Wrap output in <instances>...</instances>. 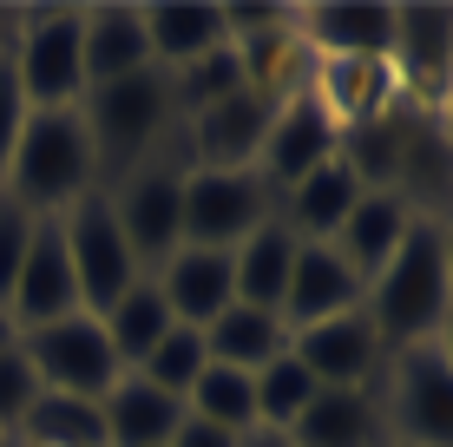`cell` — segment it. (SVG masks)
Segmentation results:
<instances>
[{"label": "cell", "instance_id": "277c9868", "mask_svg": "<svg viewBox=\"0 0 453 447\" xmlns=\"http://www.w3.org/2000/svg\"><path fill=\"white\" fill-rule=\"evenodd\" d=\"M7 80L20 86L27 112H73L86 99L80 7H20L7 27Z\"/></svg>", "mask_w": 453, "mask_h": 447}, {"label": "cell", "instance_id": "7c38bea8", "mask_svg": "<svg viewBox=\"0 0 453 447\" xmlns=\"http://www.w3.org/2000/svg\"><path fill=\"white\" fill-rule=\"evenodd\" d=\"M80 276H73V257H66V237H59V218H34V243L20 257V276H13V297H7V316L13 329H46L59 316H80Z\"/></svg>", "mask_w": 453, "mask_h": 447}, {"label": "cell", "instance_id": "ac0fdd59", "mask_svg": "<svg viewBox=\"0 0 453 447\" xmlns=\"http://www.w3.org/2000/svg\"><path fill=\"white\" fill-rule=\"evenodd\" d=\"M145 13V40H151V66L158 73H178L191 66V59L217 53V46H230V27H224V7H204V0H151Z\"/></svg>", "mask_w": 453, "mask_h": 447}, {"label": "cell", "instance_id": "1f68e13d", "mask_svg": "<svg viewBox=\"0 0 453 447\" xmlns=\"http://www.w3.org/2000/svg\"><path fill=\"white\" fill-rule=\"evenodd\" d=\"M34 243V211H20L7 191H0V310L13 297V276H20V257Z\"/></svg>", "mask_w": 453, "mask_h": 447}, {"label": "cell", "instance_id": "603a6c76", "mask_svg": "<svg viewBox=\"0 0 453 447\" xmlns=\"http://www.w3.org/2000/svg\"><path fill=\"white\" fill-rule=\"evenodd\" d=\"M296 230L289 224H263L250 230V237L230 250V270H237V303H250V310H276L283 316V289H289V264H296Z\"/></svg>", "mask_w": 453, "mask_h": 447}, {"label": "cell", "instance_id": "9a60e30c", "mask_svg": "<svg viewBox=\"0 0 453 447\" xmlns=\"http://www.w3.org/2000/svg\"><path fill=\"white\" fill-rule=\"evenodd\" d=\"M362 297H368V283L342 264L329 243H296L289 289H283V322H289V335L309 329V322H329V316L362 310Z\"/></svg>", "mask_w": 453, "mask_h": 447}, {"label": "cell", "instance_id": "f35d334b", "mask_svg": "<svg viewBox=\"0 0 453 447\" xmlns=\"http://www.w3.org/2000/svg\"><path fill=\"white\" fill-rule=\"evenodd\" d=\"M441 237H447V283H453V218L441 224Z\"/></svg>", "mask_w": 453, "mask_h": 447}, {"label": "cell", "instance_id": "83f0119b", "mask_svg": "<svg viewBox=\"0 0 453 447\" xmlns=\"http://www.w3.org/2000/svg\"><path fill=\"white\" fill-rule=\"evenodd\" d=\"M165 80H171V112H178V126H184L191 112H204V105L243 92V59H237V46H217V53L191 59V66H178V73H165Z\"/></svg>", "mask_w": 453, "mask_h": 447}, {"label": "cell", "instance_id": "8992f818", "mask_svg": "<svg viewBox=\"0 0 453 447\" xmlns=\"http://www.w3.org/2000/svg\"><path fill=\"white\" fill-rule=\"evenodd\" d=\"M105 197H112V218L125 230V243H132L138 270H158L171 250H184V158H145L132 165L119 184H105Z\"/></svg>", "mask_w": 453, "mask_h": 447}, {"label": "cell", "instance_id": "7a4b0ae2", "mask_svg": "<svg viewBox=\"0 0 453 447\" xmlns=\"http://www.w3.org/2000/svg\"><path fill=\"white\" fill-rule=\"evenodd\" d=\"M0 191L20 211H34V218H59L86 191H99V158H92L80 105L73 112H27V132L13 145V165L0 178Z\"/></svg>", "mask_w": 453, "mask_h": 447}, {"label": "cell", "instance_id": "8d00e7d4", "mask_svg": "<svg viewBox=\"0 0 453 447\" xmlns=\"http://www.w3.org/2000/svg\"><path fill=\"white\" fill-rule=\"evenodd\" d=\"M13 343H20V329H13V316H7V310H0V356H7V349H13Z\"/></svg>", "mask_w": 453, "mask_h": 447}, {"label": "cell", "instance_id": "d590c367", "mask_svg": "<svg viewBox=\"0 0 453 447\" xmlns=\"http://www.w3.org/2000/svg\"><path fill=\"white\" fill-rule=\"evenodd\" d=\"M237 447H289V435H270V428H257V435H243Z\"/></svg>", "mask_w": 453, "mask_h": 447}, {"label": "cell", "instance_id": "ffe728a7", "mask_svg": "<svg viewBox=\"0 0 453 447\" xmlns=\"http://www.w3.org/2000/svg\"><path fill=\"white\" fill-rule=\"evenodd\" d=\"M289 447H388L374 389H316L289 428Z\"/></svg>", "mask_w": 453, "mask_h": 447}, {"label": "cell", "instance_id": "5bb4252c", "mask_svg": "<svg viewBox=\"0 0 453 447\" xmlns=\"http://www.w3.org/2000/svg\"><path fill=\"white\" fill-rule=\"evenodd\" d=\"M151 283H158V297L171 303V316L191 322V329H211V322L237 303L230 250H197V243H184V250H171L165 264L151 270Z\"/></svg>", "mask_w": 453, "mask_h": 447}, {"label": "cell", "instance_id": "d4e9b609", "mask_svg": "<svg viewBox=\"0 0 453 447\" xmlns=\"http://www.w3.org/2000/svg\"><path fill=\"white\" fill-rule=\"evenodd\" d=\"M184 414L224 428V435H237V441L257 435V375L224 368V362H204V375H197L191 395H184Z\"/></svg>", "mask_w": 453, "mask_h": 447}, {"label": "cell", "instance_id": "ba28073f", "mask_svg": "<svg viewBox=\"0 0 453 447\" xmlns=\"http://www.w3.org/2000/svg\"><path fill=\"white\" fill-rule=\"evenodd\" d=\"M276 218V197L257 172H204L184 165V243L197 250H237L250 230Z\"/></svg>", "mask_w": 453, "mask_h": 447}, {"label": "cell", "instance_id": "4316f807", "mask_svg": "<svg viewBox=\"0 0 453 447\" xmlns=\"http://www.w3.org/2000/svg\"><path fill=\"white\" fill-rule=\"evenodd\" d=\"M20 447H105V421H99V402L86 395H59V389H40L34 414L20 421Z\"/></svg>", "mask_w": 453, "mask_h": 447}, {"label": "cell", "instance_id": "4fadbf2b", "mask_svg": "<svg viewBox=\"0 0 453 447\" xmlns=\"http://www.w3.org/2000/svg\"><path fill=\"white\" fill-rule=\"evenodd\" d=\"M395 20L401 7H381V0H322V7L296 13V34L316 59H388Z\"/></svg>", "mask_w": 453, "mask_h": 447}, {"label": "cell", "instance_id": "836d02e7", "mask_svg": "<svg viewBox=\"0 0 453 447\" xmlns=\"http://www.w3.org/2000/svg\"><path fill=\"white\" fill-rule=\"evenodd\" d=\"M171 447H237V435H224V428H211V421H191V414H184V428L171 435Z\"/></svg>", "mask_w": 453, "mask_h": 447}, {"label": "cell", "instance_id": "ab89813d", "mask_svg": "<svg viewBox=\"0 0 453 447\" xmlns=\"http://www.w3.org/2000/svg\"><path fill=\"white\" fill-rule=\"evenodd\" d=\"M7 27H13V13H0V34H7Z\"/></svg>", "mask_w": 453, "mask_h": 447}, {"label": "cell", "instance_id": "e0dca14e", "mask_svg": "<svg viewBox=\"0 0 453 447\" xmlns=\"http://www.w3.org/2000/svg\"><path fill=\"white\" fill-rule=\"evenodd\" d=\"M80 53H86V92L132 80L151 66V40H145V13L138 7H80Z\"/></svg>", "mask_w": 453, "mask_h": 447}, {"label": "cell", "instance_id": "52a82bcc", "mask_svg": "<svg viewBox=\"0 0 453 447\" xmlns=\"http://www.w3.org/2000/svg\"><path fill=\"white\" fill-rule=\"evenodd\" d=\"M59 237H66L73 276H80L86 316H105V310L125 297V289L145 276V270H138V257H132V243H125V230H119V218H112V197H105V184H99V191H86L80 204L59 211Z\"/></svg>", "mask_w": 453, "mask_h": 447}, {"label": "cell", "instance_id": "60d3db41", "mask_svg": "<svg viewBox=\"0 0 453 447\" xmlns=\"http://www.w3.org/2000/svg\"><path fill=\"white\" fill-rule=\"evenodd\" d=\"M0 447H20V441H0Z\"/></svg>", "mask_w": 453, "mask_h": 447}, {"label": "cell", "instance_id": "6da1fadb", "mask_svg": "<svg viewBox=\"0 0 453 447\" xmlns=\"http://www.w3.org/2000/svg\"><path fill=\"white\" fill-rule=\"evenodd\" d=\"M362 310L381 335V349H414V343H434L441 316L453 310V283H447V237L434 218H414L408 237L395 243L381 270L368 276V297Z\"/></svg>", "mask_w": 453, "mask_h": 447}, {"label": "cell", "instance_id": "b9f144b4", "mask_svg": "<svg viewBox=\"0 0 453 447\" xmlns=\"http://www.w3.org/2000/svg\"><path fill=\"white\" fill-rule=\"evenodd\" d=\"M388 447H395V441H388Z\"/></svg>", "mask_w": 453, "mask_h": 447}, {"label": "cell", "instance_id": "cb8c5ba5", "mask_svg": "<svg viewBox=\"0 0 453 447\" xmlns=\"http://www.w3.org/2000/svg\"><path fill=\"white\" fill-rule=\"evenodd\" d=\"M283 349H289V322L276 310H250V303H230L204 329V356L224 362V368H243V375H257V368L276 362Z\"/></svg>", "mask_w": 453, "mask_h": 447}, {"label": "cell", "instance_id": "d6a6232c", "mask_svg": "<svg viewBox=\"0 0 453 447\" xmlns=\"http://www.w3.org/2000/svg\"><path fill=\"white\" fill-rule=\"evenodd\" d=\"M20 132H27V99H20V86L7 80V66H0V178H7V165H13Z\"/></svg>", "mask_w": 453, "mask_h": 447}, {"label": "cell", "instance_id": "3957f363", "mask_svg": "<svg viewBox=\"0 0 453 447\" xmlns=\"http://www.w3.org/2000/svg\"><path fill=\"white\" fill-rule=\"evenodd\" d=\"M86 138H92V158H99V184H119L132 165L158 158V145L178 132V112H171V80L158 66L132 73V80L112 86H92L80 99Z\"/></svg>", "mask_w": 453, "mask_h": 447}, {"label": "cell", "instance_id": "484cf974", "mask_svg": "<svg viewBox=\"0 0 453 447\" xmlns=\"http://www.w3.org/2000/svg\"><path fill=\"white\" fill-rule=\"evenodd\" d=\"M99 322H105V335H112L119 362H125V368H138V362L151 356V349H158V335H165L178 316H171V303L158 297V283H151V276H138V283L125 289V297H119Z\"/></svg>", "mask_w": 453, "mask_h": 447}, {"label": "cell", "instance_id": "30bf717a", "mask_svg": "<svg viewBox=\"0 0 453 447\" xmlns=\"http://www.w3.org/2000/svg\"><path fill=\"white\" fill-rule=\"evenodd\" d=\"M335 151H342V126L322 112V99L316 92H289V99H276V119H270V132H263L250 172L270 184V197H283L289 184H303L316 165H329Z\"/></svg>", "mask_w": 453, "mask_h": 447}, {"label": "cell", "instance_id": "f546056e", "mask_svg": "<svg viewBox=\"0 0 453 447\" xmlns=\"http://www.w3.org/2000/svg\"><path fill=\"white\" fill-rule=\"evenodd\" d=\"M204 362H211V356H204V329L171 322V329L158 335V349H151L132 375H145L151 389H165V395H178V402H184V395H191V381L204 375Z\"/></svg>", "mask_w": 453, "mask_h": 447}, {"label": "cell", "instance_id": "9c48e42d", "mask_svg": "<svg viewBox=\"0 0 453 447\" xmlns=\"http://www.w3.org/2000/svg\"><path fill=\"white\" fill-rule=\"evenodd\" d=\"M20 349H27V362H34L40 389L86 395V402H99V395L125 375L112 335H105V322H99V316H86V310H80V316L46 322V329H27V335H20Z\"/></svg>", "mask_w": 453, "mask_h": 447}, {"label": "cell", "instance_id": "7402d4cb", "mask_svg": "<svg viewBox=\"0 0 453 447\" xmlns=\"http://www.w3.org/2000/svg\"><path fill=\"white\" fill-rule=\"evenodd\" d=\"M408 224H414L408 197H395V191H362V197H355V211L342 218V230L329 237V250L368 283V276L395 257V243L408 237Z\"/></svg>", "mask_w": 453, "mask_h": 447}, {"label": "cell", "instance_id": "f1b7e54d", "mask_svg": "<svg viewBox=\"0 0 453 447\" xmlns=\"http://www.w3.org/2000/svg\"><path fill=\"white\" fill-rule=\"evenodd\" d=\"M309 402H316V381H309V368L289 356H276V362H263L257 368V428H270V435H289L296 428V414H303Z\"/></svg>", "mask_w": 453, "mask_h": 447}, {"label": "cell", "instance_id": "5b68a950", "mask_svg": "<svg viewBox=\"0 0 453 447\" xmlns=\"http://www.w3.org/2000/svg\"><path fill=\"white\" fill-rule=\"evenodd\" d=\"M374 402L395 447H453V362L434 343L388 349Z\"/></svg>", "mask_w": 453, "mask_h": 447}, {"label": "cell", "instance_id": "d6986e66", "mask_svg": "<svg viewBox=\"0 0 453 447\" xmlns=\"http://www.w3.org/2000/svg\"><path fill=\"white\" fill-rule=\"evenodd\" d=\"M309 92H316L322 112L349 132V126H362V119L388 112V105L401 99V80H395V66H388V59H316Z\"/></svg>", "mask_w": 453, "mask_h": 447}, {"label": "cell", "instance_id": "44dd1931", "mask_svg": "<svg viewBox=\"0 0 453 447\" xmlns=\"http://www.w3.org/2000/svg\"><path fill=\"white\" fill-rule=\"evenodd\" d=\"M355 197H362V178L342 165V151L329 165H316L303 184H289L283 197H276V224H289L303 243H329L335 230H342V218L355 211Z\"/></svg>", "mask_w": 453, "mask_h": 447}, {"label": "cell", "instance_id": "2e32d148", "mask_svg": "<svg viewBox=\"0 0 453 447\" xmlns=\"http://www.w3.org/2000/svg\"><path fill=\"white\" fill-rule=\"evenodd\" d=\"M99 421H105V447H171V435L184 428V402L125 368L99 395Z\"/></svg>", "mask_w": 453, "mask_h": 447}, {"label": "cell", "instance_id": "e575fe53", "mask_svg": "<svg viewBox=\"0 0 453 447\" xmlns=\"http://www.w3.org/2000/svg\"><path fill=\"white\" fill-rule=\"evenodd\" d=\"M434 349H441V356H447V362H453V310H447V316H441V329H434Z\"/></svg>", "mask_w": 453, "mask_h": 447}, {"label": "cell", "instance_id": "74e56055", "mask_svg": "<svg viewBox=\"0 0 453 447\" xmlns=\"http://www.w3.org/2000/svg\"><path fill=\"white\" fill-rule=\"evenodd\" d=\"M434 112H441V126H447V138H453V86H447V99L434 105Z\"/></svg>", "mask_w": 453, "mask_h": 447}, {"label": "cell", "instance_id": "8fae6325", "mask_svg": "<svg viewBox=\"0 0 453 447\" xmlns=\"http://www.w3.org/2000/svg\"><path fill=\"white\" fill-rule=\"evenodd\" d=\"M289 356L309 368L316 389H374L388 349L374 335L368 310H349V316H329V322H309V329L289 335Z\"/></svg>", "mask_w": 453, "mask_h": 447}, {"label": "cell", "instance_id": "4dcf8cb0", "mask_svg": "<svg viewBox=\"0 0 453 447\" xmlns=\"http://www.w3.org/2000/svg\"><path fill=\"white\" fill-rule=\"evenodd\" d=\"M34 402H40V375H34V362H27V349L13 343L7 356H0V441L20 435V421L34 414Z\"/></svg>", "mask_w": 453, "mask_h": 447}]
</instances>
